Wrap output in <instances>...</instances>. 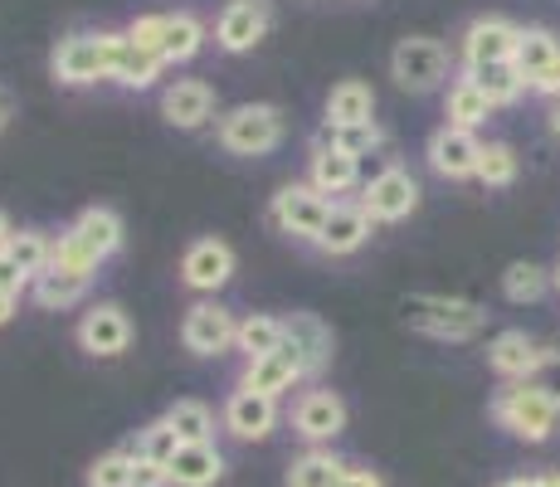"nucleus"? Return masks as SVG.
Returning a JSON list of instances; mask_svg holds the SVG:
<instances>
[{"instance_id": "obj_1", "label": "nucleus", "mask_w": 560, "mask_h": 487, "mask_svg": "<svg viewBox=\"0 0 560 487\" xmlns=\"http://www.w3.org/2000/svg\"><path fill=\"white\" fill-rule=\"evenodd\" d=\"M400 317L409 332H424L434 341H472L488 327V308L468 298H444V292H415L400 302Z\"/></svg>"}, {"instance_id": "obj_2", "label": "nucleus", "mask_w": 560, "mask_h": 487, "mask_svg": "<svg viewBox=\"0 0 560 487\" xmlns=\"http://www.w3.org/2000/svg\"><path fill=\"white\" fill-rule=\"evenodd\" d=\"M49 73L63 89H93L113 79V30H79L63 35L49 54Z\"/></svg>"}, {"instance_id": "obj_3", "label": "nucleus", "mask_w": 560, "mask_h": 487, "mask_svg": "<svg viewBox=\"0 0 560 487\" xmlns=\"http://www.w3.org/2000/svg\"><path fill=\"white\" fill-rule=\"evenodd\" d=\"M492 419H498V429H508L512 439L546 443L560 425V409L532 381H508L498 395H492Z\"/></svg>"}, {"instance_id": "obj_4", "label": "nucleus", "mask_w": 560, "mask_h": 487, "mask_svg": "<svg viewBox=\"0 0 560 487\" xmlns=\"http://www.w3.org/2000/svg\"><path fill=\"white\" fill-rule=\"evenodd\" d=\"M214 137H220V147L230 151V156H268V151L283 142V107L240 103L220 117Z\"/></svg>"}, {"instance_id": "obj_5", "label": "nucleus", "mask_w": 560, "mask_h": 487, "mask_svg": "<svg viewBox=\"0 0 560 487\" xmlns=\"http://www.w3.org/2000/svg\"><path fill=\"white\" fill-rule=\"evenodd\" d=\"M331 205L337 200L322 195L317 186H307V181H288V186H278L273 200H268V224H273L278 234H288V240L312 244L317 240V230L327 224Z\"/></svg>"}, {"instance_id": "obj_6", "label": "nucleus", "mask_w": 560, "mask_h": 487, "mask_svg": "<svg viewBox=\"0 0 560 487\" xmlns=\"http://www.w3.org/2000/svg\"><path fill=\"white\" fill-rule=\"evenodd\" d=\"M448 73H454V54H448L444 39L409 35L390 54V79L400 83L405 93H434Z\"/></svg>"}, {"instance_id": "obj_7", "label": "nucleus", "mask_w": 560, "mask_h": 487, "mask_svg": "<svg viewBox=\"0 0 560 487\" xmlns=\"http://www.w3.org/2000/svg\"><path fill=\"white\" fill-rule=\"evenodd\" d=\"M293 434L307 439L312 449H327L331 439L347 434V399L327 385H312V390H298L293 399Z\"/></svg>"}, {"instance_id": "obj_8", "label": "nucleus", "mask_w": 560, "mask_h": 487, "mask_svg": "<svg viewBox=\"0 0 560 487\" xmlns=\"http://www.w3.org/2000/svg\"><path fill=\"white\" fill-rule=\"evenodd\" d=\"M73 341L83 346V356L93 361H117L132 346V317L122 312V302H93L73 327Z\"/></svg>"}, {"instance_id": "obj_9", "label": "nucleus", "mask_w": 560, "mask_h": 487, "mask_svg": "<svg viewBox=\"0 0 560 487\" xmlns=\"http://www.w3.org/2000/svg\"><path fill=\"white\" fill-rule=\"evenodd\" d=\"M361 205L375 224H400L419 210V181L395 161V166L375 171V176L361 186Z\"/></svg>"}, {"instance_id": "obj_10", "label": "nucleus", "mask_w": 560, "mask_h": 487, "mask_svg": "<svg viewBox=\"0 0 560 487\" xmlns=\"http://www.w3.org/2000/svg\"><path fill=\"white\" fill-rule=\"evenodd\" d=\"M516 39H522V25L502 15H478L468 30L458 35V63L468 69H488V63H512Z\"/></svg>"}, {"instance_id": "obj_11", "label": "nucleus", "mask_w": 560, "mask_h": 487, "mask_svg": "<svg viewBox=\"0 0 560 487\" xmlns=\"http://www.w3.org/2000/svg\"><path fill=\"white\" fill-rule=\"evenodd\" d=\"M273 30V0H230L214 20V45L224 54H249Z\"/></svg>"}, {"instance_id": "obj_12", "label": "nucleus", "mask_w": 560, "mask_h": 487, "mask_svg": "<svg viewBox=\"0 0 560 487\" xmlns=\"http://www.w3.org/2000/svg\"><path fill=\"white\" fill-rule=\"evenodd\" d=\"M234 332H240V317L224 302H196L186 312V322H180V346L190 356H200V361H210V356L234 351Z\"/></svg>"}, {"instance_id": "obj_13", "label": "nucleus", "mask_w": 560, "mask_h": 487, "mask_svg": "<svg viewBox=\"0 0 560 487\" xmlns=\"http://www.w3.org/2000/svg\"><path fill=\"white\" fill-rule=\"evenodd\" d=\"M303 381H307V361H303V351H298L293 341H283L278 351L258 356V361H244V375H240L244 390H254V395H268V399L293 395Z\"/></svg>"}, {"instance_id": "obj_14", "label": "nucleus", "mask_w": 560, "mask_h": 487, "mask_svg": "<svg viewBox=\"0 0 560 487\" xmlns=\"http://www.w3.org/2000/svg\"><path fill=\"white\" fill-rule=\"evenodd\" d=\"M234 268H240L234 248L214 240V234H205V240H190L186 254H180V283L190 292H220L234 278Z\"/></svg>"}, {"instance_id": "obj_15", "label": "nucleus", "mask_w": 560, "mask_h": 487, "mask_svg": "<svg viewBox=\"0 0 560 487\" xmlns=\"http://www.w3.org/2000/svg\"><path fill=\"white\" fill-rule=\"evenodd\" d=\"M371 234H375V220L365 214V205L361 200H337L331 214H327V224H322L317 240H312V248L327 254V258H347V254H357V248L371 244Z\"/></svg>"}, {"instance_id": "obj_16", "label": "nucleus", "mask_w": 560, "mask_h": 487, "mask_svg": "<svg viewBox=\"0 0 560 487\" xmlns=\"http://www.w3.org/2000/svg\"><path fill=\"white\" fill-rule=\"evenodd\" d=\"M478 156H482L478 132H463V127H448V123L424 142L429 171L444 181H472L478 176Z\"/></svg>"}, {"instance_id": "obj_17", "label": "nucleus", "mask_w": 560, "mask_h": 487, "mask_svg": "<svg viewBox=\"0 0 560 487\" xmlns=\"http://www.w3.org/2000/svg\"><path fill=\"white\" fill-rule=\"evenodd\" d=\"M220 425H224V434H234L240 443H264L278 429V399L234 385V395L220 409Z\"/></svg>"}, {"instance_id": "obj_18", "label": "nucleus", "mask_w": 560, "mask_h": 487, "mask_svg": "<svg viewBox=\"0 0 560 487\" xmlns=\"http://www.w3.org/2000/svg\"><path fill=\"white\" fill-rule=\"evenodd\" d=\"M307 186H317L322 195L341 200V195H351L361 186V156H351V151L327 147V142L312 137V147H307Z\"/></svg>"}, {"instance_id": "obj_19", "label": "nucleus", "mask_w": 560, "mask_h": 487, "mask_svg": "<svg viewBox=\"0 0 560 487\" xmlns=\"http://www.w3.org/2000/svg\"><path fill=\"white\" fill-rule=\"evenodd\" d=\"M161 117H166L176 132H200L214 117V89L205 79H176L161 93Z\"/></svg>"}, {"instance_id": "obj_20", "label": "nucleus", "mask_w": 560, "mask_h": 487, "mask_svg": "<svg viewBox=\"0 0 560 487\" xmlns=\"http://www.w3.org/2000/svg\"><path fill=\"white\" fill-rule=\"evenodd\" d=\"M283 341H293L298 351H303L307 381L327 371L331 356H337V337H331V327L317 317V312H288V317H283Z\"/></svg>"}, {"instance_id": "obj_21", "label": "nucleus", "mask_w": 560, "mask_h": 487, "mask_svg": "<svg viewBox=\"0 0 560 487\" xmlns=\"http://www.w3.org/2000/svg\"><path fill=\"white\" fill-rule=\"evenodd\" d=\"M161 73H166L161 54L127 39V30H113V83H122V89H132V93H147V89H156Z\"/></svg>"}, {"instance_id": "obj_22", "label": "nucleus", "mask_w": 560, "mask_h": 487, "mask_svg": "<svg viewBox=\"0 0 560 487\" xmlns=\"http://www.w3.org/2000/svg\"><path fill=\"white\" fill-rule=\"evenodd\" d=\"M541 346H536V337H526L522 327L512 332H498V337L488 341V366L502 375V381H532L536 366H541Z\"/></svg>"}, {"instance_id": "obj_23", "label": "nucleus", "mask_w": 560, "mask_h": 487, "mask_svg": "<svg viewBox=\"0 0 560 487\" xmlns=\"http://www.w3.org/2000/svg\"><path fill=\"white\" fill-rule=\"evenodd\" d=\"M224 468H230V463H224L220 443H180L166 478H171V487H214L224 478Z\"/></svg>"}, {"instance_id": "obj_24", "label": "nucleus", "mask_w": 560, "mask_h": 487, "mask_svg": "<svg viewBox=\"0 0 560 487\" xmlns=\"http://www.w3.org/2000/svg\"><path fill=\"white\" fill-rule=\"evenodd\" d=\"M69 234L79 240L83 248H89L98 264H107V258L122 248V214L107 210V205H89V210L79 214V220L69 224Z\"/></svg>"}, {"instance_id": "obj_25", "label": "nucleus", "mask_w": 560, "mask_h": 487, "mask_svg": "<svg viewBox=\"0 0 560 487\" xmlns=\"http://www.w3.org/2000/svg\"><path fill=\"white\" fill-rule=\"evenodd\" d=\"M200 49H205V25L190 15V10H171V15H161V39H156L161 63H190Z\"/></svg>"}, {"instance_id": "obj_26", "label": "nucleus", "mask_w": 560, "mask_h": 487, "mask_svg": "<svg viewBox=\"0 0 560 487\" xmlns=\"http://www.w3.org/2000/svg\"><path fill=\"white\" fill-rule=\"evenodd\" d=\"M322 123L327 127H351V123H375V89L361 79H341L322 103Z\"/></svg>"}, {"instance_id": "obj_27", "label": "nucleus", "mask_w": 560, "mask_h": 487, "mask_svg": "<svg viewBox=\"0 0 560 487\" xmlns=\"http://www.w3.org/2000/svg\"><path fill=\"white\" fill-rule=\"evenodd\" d=\"M351 473L347 459H337L331 449H307L288 463V487H341V478Z\"/></svg>"}, {"instance_id": "obj_28", "label": "nucleus", "mask_w": 560, "mask_h": 487, "mask_svg": "<svg viewBox=\"0 0 560 487\" xmlns=\"http://www.w3.org/2000/svg\"><path fill=\"white\" fill-rule=\"evenodd\" d=\"M89 278H79V274H63V268H45V274L30 283V298L39 302L45 312H63V308H79L83 298H89Z\"/></svg>"}, {"instance_id": "obj_29", "label": "nucleus", "mask_w": 560, "mask_h": 487, "mask_svg": "<svg viewBox=\"0 0 560 487\" xmlns=\"http://www.w3.org/2000/svg\"><path fill=\"white\" fill-rule=\"evenodd\" d=\"M444 117H448V127H463V132H478V127L492 117V103L478 93V83H472L468 73H458V79L448 83Z\"/></svg>"}, {"instance_id": "obj_30", "label": "nucleus", "mask_w": 560, "mask_h": 487, "mask_svg": "<svg viewBox=\"0 0 560 487\" xmlns=\"http://www.w3.org/2000/svg\"><path fill=\"white\" fill-rule=\"evenodd\" d=\"M468 79L478 83V93L492 103V113H498V107H516V103H522V93H532V89H526V79L516 73V63H488V69H468Z\"/></svg>"}, {"instance_id": "obj_31", "label": "nucleus", "mask_w": 560, "mask_h": 487, "mask_svg": "<svg viewBox=\"0 0 560 487\" xmlns=\"http://www.w3.org/2000/svg\"><path fill=\"white\" fill-rule=\"evenodd\" d=\"M283 346V317H268V312H249L240 317V332H234V351L244 361H258V356L278 351Z\"/></svg>"}, {"instance_id": "obj_32", "label": "nucleus", "mask_w": 560, "mask_h": 487, "mask_svg": "<svg viewBox=\"0 0 560 487\" xmlns=\"http://www.w3.org/2000/svg\"><path fill=\"white\" fill-rule=\"evenodd\" d=\"M161 419L176 429L180 443H214V409L205 399H176V405H166Z\"/></svg>"}, {"instance_id": "obj_33", "label": "nucleus", "mask_w": 560, "mask_h": 487, "mask_svg": "<svg viewBox=\"0 0 560 487\" xmlns=\"http://www.w3.org/2000/svg\"><path fill=\"white\" fill-rule=\"evenodd\" d=\"M560 54V39L551 35V30H541V25H532V30H522V39H516V54H512V63H516V73L526 79V89H532V79L546 69Z\"/></svg>"}, {"instance_id": "obj_34", "label": "nucleus", "mask_w": 560, "mask_h": 487, "mask_svg": "<svg viewBox=\"0 0 560 487\" xmlns=\"http://www.w3.org/2000/svg\"><path fill=\"white\" fill-rule=\"evenodd\" d=\"M5 254H10V264H15L20 274L35 283V278L49 268V258H54V240L45 230H15V240H10Z\"/></svg>"}, {"instance_id": "obj_35", "label": "nucleus", "mask_w": 560, "mask_h": 487, "mask_svg": "<svg viewBox=\"0 0 560 487\" xmlns=\"http://www.w3.org/2000/svg\"><path fill=\"white\" fill-rule=\"evenodd\" d=\"M522 176V156L508 147V142H482V156H478V181L492 190H508L516 186Z\"/></svg>"}, {"instance_id": "obj_36", "label": "nucleus", "mask_w": 560, "mask_h": 487, "mask_svg": "<svg viewBox=\"0 0 560 487\" xmlns=\"http://www.w3.org/2000/svg\"><path fill=\"white\" fill-rule=\"evenodd\" d=\"M317 142L341 147V151H351V156H371V151L385 147V127L381 123H351V127H327L322 123Z\"/></svg>"}, {"instance_id": "obj_37", "label": "nucleus", "mask_w": 560, "mask_h": 487, "mask_svg": "<svg viewBox=\"0 0 560 487\" xmlns=\"http://www.w3.org/2000/svg\"><path fill=\"white\" fill-rule=\"evenodd\" d=\"M127 449H132L137 459H147V463H161V468H171V459L180 453V434L166 425V419H152V425L137 429V439L127 443Z\"/></svg>"}, {"instance_id": "obj_38", "label": "nucleus", "mask_w": 560, "mask_h": 487, "mask_svg": "<svg viewBox=\"0 0 560 487\" xmlns=\"http://www.w3.org/2000/svg\"><path fill=\"white\" fill-rule=\"evenodd\" d=\"M132 468H137V453L132 449H107L89 463L83 473V487H132Z\"/></svg>"}, {"instance_id": "obj_39", "label": "nucleus", "mask_w": 560, "mask_h": 487, "mask_svg": "<svg viewBox=\"0 0 560 487\" xmlns=\"http://www.w3.org/2000/svg\"><path fill=\"white\" fill-rule=\"evenodd\" d=\"M546 288H551V274L541 264H532V258H516V264H508V274H502V292L512 302H536V298H546Z\"/></svg>"}, {"instance_id": "obj_40", "label": "nucleus", "mask_w": 560, "mask_h": 487, "mask_svg": "<svg viewBox=\"0 0 560 487\" xmlns=\"http://www.w3.org/2000/svg\"><path fill=\"white\" fill-rule=\"evenodd\" d=\"M49 264H54V268H63V274H79V278H89V283H93V278H98V268H103L98 258H93L89 248H83L79 240H73L69 230H63L59 240H54V258H49Z\"/></svg>"}, {"instance_id": "obj_41", "label": "nucleus", "mask_w": 560, "mask_h": 487, "mask_svg": "<svg viewBox=\"0 0 560 487\" xmlns=\"http://www.w3.org/2000/svg\"><path fill=\"white\" fill-rule=\"evenodd\" d=\"M532 385L541 390L546 399L560 409V351H546L541 356V366H536V375H532Z\"/></svg>"}, {"instance_id": "obj_42", "label": "nucleus", "mask_w": 560, "mask_h": 487, "mask_svg": "<svg viewBox=\"0 0 560 487\" xmlns=\"http://www.w3.org/2000/svg\"><path fill=\"white\" fill-rule=\"evenodd\" d=\"M25 288H30V278L20 274L15 264H10V254H0V292H10V298H25Z\"/></svg>"}, {"instance_id": "obj_43", "label": "nucleus", "mask_w": 560, "mask_h": 487, "mask_svg": "<svg viewBox=\"0 0 560 487\" xmlns=\"http://www.w3.org/2000/svg\"><path fill=\"white\" fill-rule=\"evenodd\" d=\"M532 93H541V97H556V103H560V54H556V59L546 63V69H541V73H536V79H532Z\"/></svg>"}, {"instance_id": "obj_44", "label": "nucleus", "mask_w": 560, "mask_h": 487, "mask_svg": "<svg viewBox=\"0 0 560 487\" xmlns=\"http://www.w3.org/2000/svg\"><path fill=\"white\" fill-rule=\"evenodd\" d=\"M132 487H171V478H166V468H161V463L137 459V468H132Z\"/></svg>"}, {"instance_id": "obj_45", "label": "nucleus", "mask_w": 560, "mask_h": 487, "mask_svg": "<svg viewBox=\"0 0 560 487\" xmlns=\"http://www.w3.org/2000/svg\"><path fill=\"white\" fill-rule=\"evenodd\" d=\"M341 487H385V478L375 468H351L347 478H341Z\"/></svg>"}, {"instance_id": "obj_46", "label": "nucleus", "mask_w": 560, "mask_h": 487, "mask_svg": "<svg viewBox=\"0 0 560 487\" xmlns=\"http://www.w3.org/2000/svg\"><path fill=\"white\" fill-rule=\"evenodd\" d=\"M10 240H15V220H10V214L0 210V254L10 248Z\"/></svg>"}, {"instance_id": "obj_47", "label": "nucleus", "mask_w": 560, "mask_h": 487, "mask_svg": "<svg viewBox=\"0 0 560 487\" xmlns=\"http://www.w3.org/2000/svg\"><path fill=\"white\" fill-rule=\"evenodd\" d=\"M20 312V298H10V292H0V327H5L10 317Z\"/></svg>"}, {"instance_id": "obj_48", "label": "nucleus", "mask_w": 560, "mask_h": 487, "mask_svg": "<svg viewBox=\"0 0 560 487\" xmlns=\"http://www.w3.org/2000/svg\"><path fill=\"white\" fill-rule=\"evenodd\" d=\"M498 487H546V483H541V473H536V478H508V483H498Z\"/></svg>"}, {"instance_id": "obj_49", "label": "nucleus", "mask_w": 560, "mask_h": 487, "mask_svg": "<svg viewBox=\"0 0 560 487\" xmlns=\"http://www.w3.org/2000/svg\"><path fill=\"white\" fill-rule=\"evenodd\" d=\"M541 483L546 487H560V473H541Z\"/></svg>"}, {"instance_id": "obj_50", "label": "nucleus", "mask_w": 560, "mask_h": 487, "mask_svg": "<svg viewBox=\"0 0 560 487\" xmlns=\"http://www.w3.org/2000/svg\"><path fill=\"white\" fill-rule=\"evenodd\" d=\"M551 132L560 137V103H556V113H551Z\"/></svg>"}, {"instance_id": "obj_51", "label": "nucleus", "mask_w": 560, "mask_h": 487, "mask_svg": "<svg viewBox=\"0 0 560 487\" xmlns=\"http://www.w3.org/2000/svg\"><path fill=\"white\" fill-rule=\"evenodd\" d=\"M551 288H556V292H560V268H556V274H551Z\"/></svg>"}, {"instance_id": "obj_52", "label": "nucleus", "mask_w": 560, "mask_h": 487, "mask_svg": "<svg viewBox=\"0 0 560 487\" xmlns=\"http://www.w3.org/2000/svg\"><path fill=\"white\" fill-rule=\"evenodd\" d=\"M0 127H5V97H0Z\"/></svg>"}]
</instances>
